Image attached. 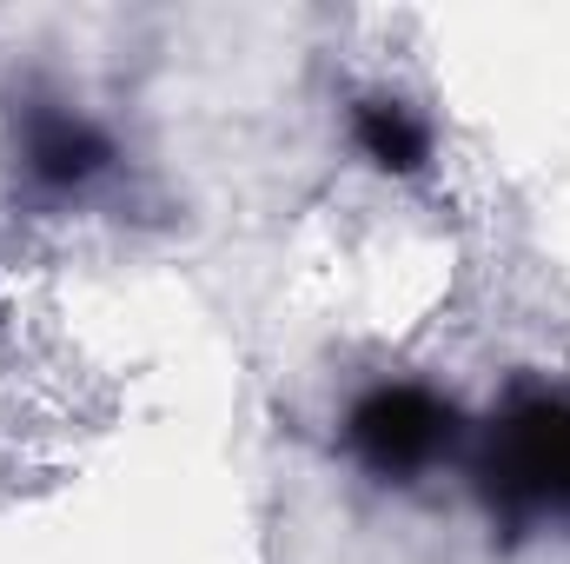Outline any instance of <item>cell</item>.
Instances as JSON below:
<instances>
[{
    "label": "cell",
    "instance_id": "cell-2",
    "mask_svg": "<svg viewBox=\"0 0 570 564\" xmlns=\"http://www.w3.org/2000/svg\"><path fill=\"white\" fill-rule=\"evenodd\" d=\"M365 146H372L385 166H419V153H425L419 127H412L405 114H392V107H372V114H365Z\"/></svg>",
    "mask_w": 570,
    "mask_h": 564
},
{
    "label": "cell",
    "instance_id": "cell-1",
    "mask_svg": "<svg viewBox=\"0 0 570 564\" xmlns=\"http://www.w3.org/2000/svg\"><path fill=\"white\" fill-rule=\"evenodd\" d=\"M358 431H365V445H372L379 458L412 465L431 438H438V412H431L425 399H412V392H379V399L358 412Z\"/></svg>",
    "mask_w": 570,
    "mask_h": 564
}]
</instances>
